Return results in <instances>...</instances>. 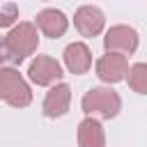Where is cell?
Returning <instances> with one entry per match:
<instances>
[{
	"mask_svg": "<svg viewBox=\"0 0 147 147\" xmlns=\"http://www.w3.org/2000/svg\"><path fill=\"white\" fill-rule=\"evenodd\" d=\"M126 83L136 94H145L147 96V62L131 64L129 74H126Z\"/></svg>",
	"mask_w": 147,
	"mask_h": 147,
	"instance_id": "7c38bea8",
	"label": "cell"
},
{
	"mask_svg": "<svg viewBox=\"0 0 147 147\" xmlns=\"http://www.w3.org/2000/svg\"><path fill=\"white\" fill-rule=\"evenodd\" d=\"M0 101L11 108H28L32 103V90L16 67L0 69Z\"/></svg>",
	"mask_w": 147,
	"mask_h": 147,
	"instance_id": "7a4b0ae2",
	"label": "cell"
},
{
	"mask_svg": "<svg viewBox=\"0 0 147 147\" xmlns=\"http://www.w3.org/2000/svg\"><path fill=\"white\" fill-rule=\"evenodd\" d=\"M138 44H140V37L136 32V28L131 25H110L106 30V37H103V48L106 53H119V55H133L138 51Z\"/></svg>",
	"mask_w": 147,
	"mask_h": 147,
	"instance_id": "277c9868",
	"label": "cell"
},
{
	"mask_svg": "<svg viewBox=\"0 0 147 147\" xmlns=\"http://www.w3.org/2000/svg\"><path fill=\"white\" fill-rule=\"evenodd\" d=\"M34 25L37 30L44 34V37H51V39H60L64 37V32L69 30V18L62 9H55V7H46L41 9L37 16H34Z\"/></svg>",
	"mask_w": 147,
	"mask_h": 147,
	"instance_id": "ba28073f",
	"label": "cell"
},
{
	"mask_svg": "<svg viewBox=\"0 0 147 147\" xmlns=\"http://www.w3.org/2000/svg\"><path fill=\"white\" fill-rule=\"evenodd\" d=\"M18 18V9H16V5H5V7H0V28H7V25H14V21Z\"/></svg>",
	"mask_w": 147,
	"mask_h": 147,
	"instance_id": "4fadbf2b",
	"label": "cell"
},
{
	"mask_svg": "<svg viewBox=\"0 0 147 147\" xmlns=\"http://www.w3.org/2000/svg\"><path fill=\"white\" fill-rule=\"evenodd\" d=\"M69 106H71V87L67 83H55L44 96L41 113L51 119H57L69 113Z\"/></svg>",
	"mask_w": 147,
	"mask_h": 147,
	"instance_id": "9c48e42d",
	"label": "cell"
},
{
	"mask_svg": "<svg viewBox=\"0 0 147 147\" xmlns=\"http://www.w3.org/2000/svg\"><path fill=\"white\" fill-rule=\"evenodd\" d=\"M94 71H96V78L101 83H108V85H115L119 80H126V74H129V60L126 55H119V53H106L96 60L94 64Z\"/></svg>",
	"mask_w": 147,
	"mask_h": 147,
	"instance_id": "52a82bcc",
	"label": "cell"
},
{
	"mask_svg": "<svg viewBox=\"0 0 147 147\" xmlns=\"http://www.w3.org/2000/svg\"><path fill=\"white\" fill-rule=\"evenodd\" d=\"M80 108L87 117L94 119H115L122 110V96L108 85V87H92L83 94Z\"/></svg>",
	"mask_w": 147,
	"mask_h": 147,
	"instance_id": "6da1fadb",
	"label": "cell"
},
{
	"mask_svg": "<svg viewBox=\"0 0 147 147\" xmlns=\"http://www.w3.org/2000/svg\"><path fill=\"white\" fill-rule=\"evenodd\" d=\"M7 62H14V57H11V53H9L7 39H5V37H0V69H2Z\"/></svg>",
	"mask_w": 147,
	"mask_h": 147,
	"instance_id": "5bb4252c",
	"label": "cell"
},
{
	"mask_svg": "<svg viewBox=\"0 0 147 147\" xmlns=\"http://www.w3.org/2000/svg\"><path fill=\"white\" fill-rule=\"evenodd\" d=\"M64 71H62V64L51 57V55H37L30 64H28V78L39 85V87H48V85H55L57 80H62Z\"/></svg>",
	"mask_w": 147,
	"mask_h": 147,
	"instance_id": "5b68a950",
	"label": "cell"
},
{
	"mask_svg": "<svg viewBox=\"0 0 147 147\" xmlns=\"http://www.w3.org/2000/svg\"><path fill=\"white\" fill-rule=\"evenodd\" d=\"M62 60H64V67L69 74L74 76H83L92 69V51L85 41H74L64 48L62 53Z\"/></svg>",
	"mask_w": 147,
	"mask_h": 147,
	"instance_id": "30bf717a",
	"label": "cell"
},
{
	"mask_svg": "<svg viewBox=\"0 0 147 147\" xmlns=\"http://www.w3.org/2000/svg\"><path fill=\"white\" fill-rule=\"evenodd\" d=\"M9 53L14 57V64H21L25 57L34 55L39 48V30L34 23L30 21H21L16 25H11V30L5 34Z\"/></svg>",
	"mask_w": 147,
	"mask_h": 147,
	"instance_id": "3957f363",
	"label": "cell"
},
{
	"mask_svg": "<svg viewBox=\"0 0 147 147\" xmlns=\"http://www.w3.org/2000/svg\"><path fill=\"white\" fill-rule=\"evenodd\" d=\"M78 147H106V131L101 119L85 117L78 122Z\"/></svg>",
	"mask_w": 147,
	"mask_h": 147,
	"instance_id": "8fae6325",
	"label": "cell"
},
{
	"mask_svg": "<svg viewBox=\"0 0 147 147\" xmlns=\"http://www.w3.org/2000/svg\"><path fill=\"white\" fill-rule=\"evenodd\" d=\"M74 28L80 32V37H96L106 28V14L96 5H83L74 11Z\"/></svg>",
	"mask_w": 147,
	"mask_h": 147,
	"instance_id": "8992f818",
	"label": "cell"
}]
</instances>
